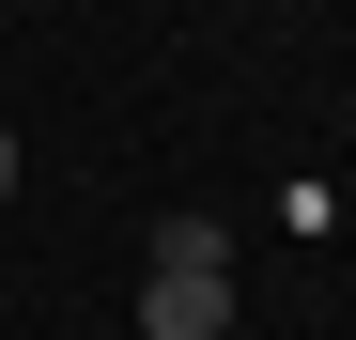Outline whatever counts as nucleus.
Returning a JSON list of instances; mask_svg holds the SVG:
<instances>
[{
    "label": "nucleus",
    "instance_id": "f03ea898",
    "mask_svg": "<svg viewBox=\"0 0 356 340\" xmlns=\"http://www.w3.org/2000/svg\"><path fill=\"white\" fill-rule=\"evenodd\" d=\"M155 263H217L232 278V216H155Z\"/></svg>",
    "mask_w": 356,
    "mask_h": 340
},
{
    "label": "nucleus",
    "instance_id": "f257e3e1",
    "mask_svg": "<svg viewBox=\"0 0 356 340\" xmlns=\"http://www.w3.org/2000/svg\"><path fill=\"white\" fill-rule=\"evenodd\" d=\"M140 340H232V278L217 263H155L140 278Z\"/></svg>",
    "mask_w": 356,
    "mask_h": 340
},
{
    "label": "nucleus",
    "instance_id": "7ed1b4c3",
    "mask_svg": "<svg viewBox=\"0 0 356 340\" xmlns=\"http://www.w3.org/2000/svg\"><path fill=\"white\" fill-rule=\"evenodd\" d=\"M16 170H31V155H16V124H0V201H16Z\"/></svg>",
    "mask_w": 356,
    "mask_h": 340
}]
</instances>
